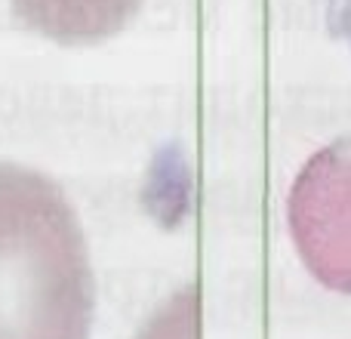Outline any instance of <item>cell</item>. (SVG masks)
<instances>
[{
  "label": "cell",
  "instance_id": "obj_1",
  "mask_svg": "<svg viewBox=\"0 0 351 339\" xmlns=\"http://www.w3.org/2000/svg\"><path fill=\"white\" fill-rule=\"evenodd\" d=\"M84 231L53 179L0 164V339H90Z\"/></svg>",
  "mask_w": 351,
  "mask_h": 339
},
{
  "label": "cell",
  "instance_id": "obj_3",
  "mask_svg": "<svg viewBox=\"0 0 351 339\" xmlns=\"http://www.w3.org/2000/svg\"><path fill=\"white\" fill-rule=\"evenodd\" d=\"M16 16L59 43H96L117 34L142 0H10Z\"/></svg>",
  "mask_w": 351,
  "mask_h": 339
},
{
  "label": "cell",
  "instance_id": "obj_4",
  "mask_svg": "<svg viewBox=\"0 0 351 339\" xmlns=\"http://www.w3.org/2000/svg\"><path fill=\"white\" fill-rule=\"evenodd\" d=\"M139 339H200L197 287H185L182 293H176Z\"/></svg>",
  "mask_w": 351,
  "mask_h": 339
},
{
  "label": "cell",
  "instance_id": "obj_2",
  "mask_svg": "<svg viewBox=\"0 0 351 339\" xmlns=\"http://www.w3.org/2000/svg\"><path fill=\"white\" fill-rule=\"evenodd\" d=\"M290 235L305 268L336 293H351V148L311 154L287 200Z\"/></svg>",
  "mask_w": 351,
  "mask_h": 339
}]
</instances>
